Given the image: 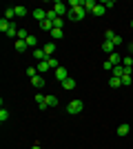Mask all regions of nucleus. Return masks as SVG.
Segmentation results:
<instances>
[{"mask_svg":"<svg viewBox=\"0 0 133 149\" xmlns=\"http://www.w3.org/2000/svg\"><path fill=\"white\" fill-rule=\"evenodd\" d=\"M82 109H84V102H82V100H71L69 105H67V113H71V116L82 113Z\"/></svg>","mask_w":133,"mask_h":149,"instance_id":"1","label":"nucleus"},{"mask_svg":"<svg viewBox=\"0 0 133 149\" xmlns=\"http://www.w3.org/2000/svg\"><path fill=\"white\" fill-rule=\"evenodd\" d=\"M84 16H87V11H84V7H80V9H69V13H67V18L73 20V22H78V20H82Z\"/></svg>","mask_w":133,"mask_h":149,"instance_id":"2","label":"nucleus"},{"mask_svg":"<svg viewBox=\"0 0 133 149\" xmlns=\"http://www.w3.org/2000/svg\"><path fill=\"white\" fill-rule=\"evenodd\" d=\"M53 11H56V16H67L69 13V5L67 2H62V0H56V5H53Z\"/></svg>","mask_w":133,"mask_h":149,"instance_id":"3","label":"nucleus"},{"mask_svg":"<svg viewBox=\"0 0 133 149\" xmlns=\"http://www.w3.org/2000/svg\"><path fill=\"white\" fill-rule=\"evenodd\" d=\"M31 16L38 20V22H44V20H47V11H44V9H40V7H38V9H33Z\"/></svg>","mask_w":133,"mask_h":149,"instance_id":"4","label":"nucleus"},{"mask_svg":"<svg viewBox=\"0 0 133 149\" xmlns=\"http://www.w3.org/2000/svg\"><path fill=\"white\" fill-rule=\"evenodd\" d=\"M56 78H58L60 82L67 80V78H69V71H67V67H58V69H56Z\"/></svg>","mask_w":133,"mask_h":149,"instance_id":"5","label":"nucleus"},{"mask_svg":"<svg viewBox=\"0 0 133 149\" xmlns=\"http://www.w3.org/2000/svg\"><path fill=\"white\" fill-rule=\"evenodd\" d=\"M33 58H36V60H40V62H44L49 56H47V51H44L42 47H38V49H33Z\"/></svg>","mask_w":133,"mask_h":149,"instance_id":"6","label":"nucleus"},{"mask_svg":"<svg viewBox=\"0 0 133 149\" xmlns=\"http://www.w3.org/2000/svg\"><path fill=\"white\" fill-rule=\"evenodd\" d=\"M44 82H47V80L42 78V74H38V76H33V78H31V85H33L36 89H42V87H44Z\"/></svg>","mask_w":133,"mask_h":149,"instance_id":"7","label":"nucleus"},{"mask_svg":"<svg viewBox=\"0 0 133 149\" xmlns=\"http://www.w3.org/2000/svg\"><path fill=\"white\" fill-rule=\"evenodd\" d=\"M102 51L111 56V54H115V45L111 42V40H107V42H102Z\"/></svg>","mask_w":133,"mask_h":149,"instance_id":"8","label":"nucleus"},{"mask_svg":"<svg viewBox=\"0 0 133 149\" xmlns=\"http://www.w3.org/2000/svg\"><path fill=\"white\" fill-rule=\"evenodd\" d=\"M104 13H107V7L102 5V2H98L95 9H93V16H95V18H100V16H104Z\"/></svg>","mask_w":133,"mask_h":149,"instance_id":"9","label":"nucleus"},{"mask_svg":"<svg viewBox=\"0 0 133 149\" xmlns=\"http://www.w3.org/2000/svg\"><path fill=\"white\" fill-rule=\"evenodd\" d=\"M36 102H38V107L40 109H47V96H42V93H36Z\"/></svg>","mask_w":133,"mask_h":149,"instance_id":"10","label":"nucleus"},{"mask_svg":"<svg viewBox=\"0 0 133 149\" xmlns=\"http://www.w3.org/2000/svg\"><path fill=\"white\" fill-rule=\"evenodd\" d=\"M27 49H29V45H27L25 40H16V51H18V54H25Z\"/></svg>","mask_w":133,"mask_h":149,"instance_id":"11","label":"nucleus"},{"mask_svg":"<svg viewBox=\"0 0 133 149\" xmlns=\"http://www.w3.org/2000/svg\"><path fill=\"white\" fill-rule=\"evenodd\" d=\"M109 62H111L113 67H118V65H122V56L120 54H111V56H109Z\"/></svg>","mask_w":133,"mask_h":149,"instance_id":"12","label":"nucleus"},{"mask_svg":"<svg viewBox=\"0 0 133 149\" xmlns=\"http://www.w3.org/2000/svg\"><path fill=\"white\" fill-rule=\"evenodd\" d=\"M95 5H98L95 0H84V11H87V13H93Z\"/></svg>","mask_w":133,"mask_h":149,"instance_id":"13","label":"nucleus"},{"mask_svg":"<svg viewBox=\"0 0 133 149\" xmlns=\"http://www.w3.org/2000/svg\"><path fill=\"white\" fill-rule=\"evenodd\" d=\"M42 49L44 51H47V56H53V54H56V42H47V45H44V47H42Z\"/></svg>","mask_w":133,"mask_h":149,"instance_id":"14","label":"nucleus"},{"mask_svg":"<svg viewBox=\"0 0 133 149\" xmlns=\"http://www.w3.org/2000/svg\"><path fill=\"white\" fill-rule=\"evenodd\" d=\"M62 87L67 89V91H71V89H76V78H67V80L62 82Z\"/></svg>","mask_w":133,"mask_h":149,"instance_id":"15","label":"nucleus"},{"mask_svg":"<svg viewBox=\"0 0 133 149\" xmlns=\"http://www.w3.org/2000/svg\"><path fill=\"white\" fill-rule=\"evenodd\" d=\"M13 18H16V9H13V7H7V9H5V20L11 22Z\"/></svg>","mask_w":133,"mask_h":149,"instance_id":"16","label":"nucleus"},{"mask_svg":"<svg viewBox=\"0 0 133 149\" xmlns=\"http://www.w3.org/2000/svg\"><path fill=\"white\" fill-rule=\"evenodd\" d=\"M11 25H13V22H9V20L2 18V20H0V31H2V33H7V31L11 29Z\"/></svg>","mask_w":133,"mask_h":149,"instance_id":"17","label":"nucleus"},{"mask_svg":"<svg viewBox=\"0 0 133 149\" xmlns=\"http://www.w3.org/2000/svg\"><path fill=\"white\" fill-rule=\"evenodd\" d=\"M47 60H49V58H47ZM47 60H44V62H38V74H47V71H49V62H47Z\"/></svg>","mask_w":133,"mask_h":149,"instance_id":"18","label":"nucleus"},{"mask_svg":"<svg viewBox=\"0 0 133 149\" xmlns=\"http://www.w3.org/2000/svg\"><path fill=\"white\" fill-rule=\"evenodd\" d=\"M109 85H111V89H118V87H122V78H115V76H111Z\"/></svg>","mask_w":133,"mask_h":149,"instance_id":"19","label":"nucleus"},{"mask_svg":"<svg viewBox=\"0 0 133 149\" xmlns=\"http://www.w3.org/2000/svg\"><path fill=\"white\" fill-rule=\"evenodd\" d=\"M25 42H27V45H29V47H33V49H38V38L33 36V33H31V36H29V38H27Z\"/></svg>","mask_w":133,"mask_h":149,"instance_id":"20","label":"nucleus"},{"mask_svg":"<svg viewBox=\"0 0 133 149\" xmlns=\"http://www.w3.org/2000/svg\"><path fill=\"white\" fill-rule=\"evenodd\" d=\"M122 65L131 71V69H133V56H124V58H122Z\"/></svg>","mask_w":133,"mask_h":149,"instance_id":"21","label":"nucleus"},{"mask_svg":"<svg viewBox=\"0 0 133 149\" xmlns=\"http://www.w3.org/2000/svg\"><path fill=\"white\" fill-rule=\"evenodd\" d=\"M115 134H118V136H127V134H129V125L122 123L120 127H118V131H115Z\"/></svg>","mask_w":133,"mask_h":149,"instance_id":"22","label":"nucleus"},{"mask_svg":"<svg viewBox=\"0 0 133 149\" xmlns=\"http://www.w3.org/2000/svg\"><path fill=\"white\" fill-rule=\"evenodd\" d=\"M29 36H31V33H29L25 27H20V29H18V40H27Z\"/></svg>","mask_w":133,"mask_h":149,"instance_id":"23","label":"nucleus"},{"mask_svg":"<svg viewBox=\"0 0 133 149\" xmlns=\"http://www.w3.org/2000/svg\"><path fill=\"white\" fill-rule=\"evenodd\" d=\"M13 9H16V16H18V18H25L27 13H29V11H27V7H13Z\"/></svg>","mask_w":133,"mask_h":149,"instance_id":"24","label":"nucleus"},{"mask_svg":"<svg viewBox=\"0 0 133 149\" xmlns=\"http://www.w3.org/2000/svg\"><path fill=\"white\" fill-rule=\"evenodd\" d=\"M47 107H58V96H47Z\"/></svg>","mask_w":133,"mask_h":149,"instance_id":"25","label":"nucleus"},{"mask_svg":"<svg viewBox=\"0 0 133 149\" xmlns=\"http://www.w3.org/2000/svg\"><path fill=\"white\" fill-rule=\"evenodd\" d=\"M64 33H62V29H58V27H53V31H51V38H56V40H60Z\"/></svg>","mask_w":133,"mask_h":149,"instance_id":"26","label":"nucleus"},{"mask_svg":"<svg viewBox=\"0 0 133 149\" xmlns=\"http://www.w3.org/2000/svg\"><path fill=\"white\" fill-rule=\"evenodd\" d=\"M122 85H124V87L133 85V78H131V74H124V76H122Z\"/></svg>","mask_w":133,"mask_h":149,"instance_id":"27","label":"nucleus"},{"mask_svg":"<svg viewBox=\"0 0 133 149\" xmlns=\"http://www.w3.org/2000/svg\"><path fill=\"white\" fill-rule=\"evenodd\" d=\"M7 120H9V111L2 107V109H0V123H7Z\"/></svg>","mask_w":133,"mask_h":149,"instance_id":"28","label":"nucleus"},{"mask_svg":"<svg viewBox=\"0 0 133 149\" xmlns=\"http://www.w3.org/2000/svg\"><path fill=\"white\" fill-rule=\"evenodd\" d=\"M47 62H49V67L53 69V71H56V69L60 67V65H58V58H53V56H51V58H49V60H47Z\"/></svg>","mask_w":133,"mask_h":149,"instance_id":"29","label":"nucleus"},{"mask_svg":"<svg viewBox=\"0 0 133 149\" xmlns=\"http://www.w3.org/2000/svg\"><path fill=\"white\" fill-rule=\"evenodd\" d=\"M27 76H29V78L38 76V67H29V69H27Z\"/></svg>","mask_w":133,"mask_h":149,"instance_id":"30","label":"nucleus"},{"mask_svg":"<svg viewBox=\"0 0 133 149\" xmlns=\"http://www.w3.org/2000/svg\"><path fill=\"white\" fill-rule=\"evenodd\" d=\"M115 36H118V33H113L111 29H107V31H104V38H107V40H113Z\"/></svg>","mask_w":133,"mask_h":149,"instance_id":"31","label":"nucleus"},{"mask_svg":"<svg viewBox=\"0 0 133 149\" xmlns=\"http://www.w3.org/2000/svg\"><path fill=\"white\" fill-rule=\"evenodd\" d=\"M111 42H113L115 47H120V45H124V40H122V36H115L113 40H111Z\"/></svg>","mask_w":133,"mask_h":149,"instance_id":"32","label":"nucleus"},{"mask_svg":"<svg viewBox=\"0 0 133 149\" xmlns=\"http://www.w3.org/2000/svg\"><path fill=\"white\" fill-rule=\"evenodd\" d=\"M102 5L107 7V9H111V7H115V2H113V0H104V2H102Z\"/></svg>","mask_w":133,"mask_h":149,"instance_id":"33","label":"nucleus"},{"mask_svg":"<svg viewBox=\"0 0 133 149\" xmlns=\"http://www.w3.org/2000/svg\"><path fill=\"white\" fill-rule=\"evenodd\" d=\"M102 67L107 69V71H113V65H111V62H109V60H104V65H102Z\"/></svg>","mask_w":133,"mask_h":149,"instance_id":"34","label":"nucleus"},{"mask_svg":"<svg viewBox=\"0 0 133 149\" xmlns=\"http://www.w3.org/2000/svg\"><path fill=\"white\" fill-rule=\"evenodd\" d=\"M31 149H42V147H40V145H33V147Z\"/></svg>","mask_w":133,"mask_h":149,"instance_id":"35","label":"nucleus"},{"mask_svg":"<svg viewBox=\"0 0 133 149\" xmlns=\"http://www.w3.org/2000/svg\"><path fill=\"white\" fill-rule=\"evenodd\" d=\"M131 29H133V18H131Z\"/></svg>","mask_w":133,"mask_h":149,"instance_id":"36","label":"nucleus"}]
</instances>
